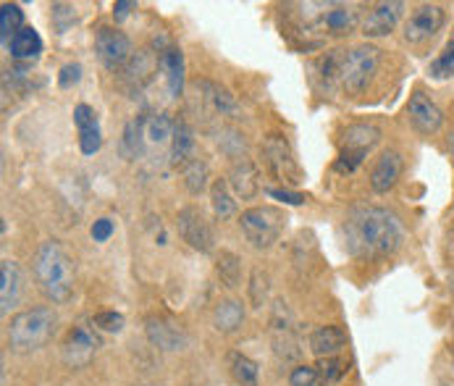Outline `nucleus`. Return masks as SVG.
Wrapping results in <instances>:
<instances>
[{
	"label": "nucleus",
	"instance_id": "nucleus-32",
	"mask_svg": "<svg viewBox=\"0 0 454 386\" xmlns=\"http://www.w3.org/2000/svg\"><path fill=\"white\" fill-rule=\"evenodd\" d=\"M207 179H210V171H207V163L195 158L187 169H184V187L190 194H202L207 190Z\"/></svg>",
	"mask_w": 454,
	"mask_h": 386
},
{
	"label": "nucleus",
	"instance_id": "nucleus-33",
	"mask_svg": "<svg viewBox=\"0 0 454 386\" xmlns=\"http://www.w3.org/2000/svg\"><path fill=\"white\" fill-rule=\"evenodd\" d=\"M19 29H24V13L16 3H5L3 11H0V32H3V40L8 43Z\"/></svg>",
	"mask_w": 454,
	"mask_h": 386
},
{
	"label": "nucleus",
	"instance_id": "nucleus-8",
	"mask_svg": "<svg viewBox=\"0 0 454 386\" xmlns=\"http://www.w3.org/2000/svg\"><path fill=\"white\" fill-rule=\"evenodd\" d=\"M444 24H447V11L436 3H423L407 16L402 35L410 45H423L431 37H436Z\"/></svg>",
	"mask_w": 454,
	"mask_h": 386
},
{
	"label": "nucleus",
	"instance_id": "nucleus-18",
	"mask_svg": "<svg viewBox=\"0 0 454 386\" xmlns=\"http://www.w3.org/2000/svg\"><path fill=\"white\" fill-rule=\"evenodd\" d=\"M74 124L79 129V147H82V153L84 155H95L100 150V145H103L98 114L87 103H79L74 108Z\"/></svg>",
	"mask_w": 454,
	"mask_h": 386
},
{
	"label": "nucleus",
	"instance_id": "nucleus-16",
	"mask_svg": "<svg viewBox=\"0 0 454 386\" xmlns=\"http://www.w3.org/2000/svg\"><path fill=\"white\" fill-rule=\"evenodd\" d=\"M402 171H404L402 153L399 150H384L376 158V166L371 171V190L379 194L391 193L396 187V182L402 179Z\"/></svg>",
	"mask_w": 454,
	"mask_h": 386
},
{
	"label": "nucleus",
	"instance_id": "nucleus-30",
	"mask_svg": "<svg viewBox=\"0 0 454 386\" xmlns=\"http://www.w3.org/2000/svg\"><path fill=\"white\" fill-rule=\"evenodd\" d=\"M229 368H231V376L234 382L242 386H258L260 368L255 360H250L247 355L242 352H231L229 355Z\"/></svg>",
	"mask_w": 454,
	"mask_h": 386
},
{
	"label": "nucleus",
	"instance_id": "nucleus-7",
	"mask_svg": "<svg viewBox=\"0 0 454 386\" xmlns=\"http://www.w3.org/2000/svg\"><path fill=\"white\" fill-rule=\"evenodd\" d=\"M379 142H381V129L373 124H352L344 131V147L336 158V171L352 174Z\"/></svg>",
	"mask_w": 454,
	"mask_h": 386
},
{
	"label": "nucleus",
	"instance_id": "nucleus-3",
	"mask_svg": "<svg viewBox=\"0 0 454 386\" xmlns=\"http://www.w3.org/2000/svg\"><path fill=\"white\" fill-rule=\"evenodd\" d=\"M59 331V313L53 308H27L8 323V347L19 355L43 350Z\"/></svg>",
	"mask_w": 454,
	"mask_h": 386
},
{
	"label": "nucleus",
	"instance_id": "nucleus-12",
	"mask_svg": "<svg viewBox=\"0 0 454 386\" xmlns=\"http://www.w3.org/2000/svg\"><path fill=\"white\" fill-rule=\"evenodd\" d=\"M95 53L108 71H119L131 61V40L116 27H100L95 32Z\"/></svg>",
	"mask_w": 454,
	"mask_h": 386
},
{
	"label": "nucleus",
	"instance_id": "nucleus-37",
	"mask_svg": "<svg viewBox=\"0 0 454 386\" xmlns=\"http://www.w3.org/2000/svg\"><path fill=\"white\" fill-rule=\"evenodd\" d=\"M92 326L100 331H108V334H119V331H124V316L116 311H103L92 319Z\"/></svg>",
	"mask_w": 454,
	"mask_h": 386
},
{
	"label": "nucleus",
	"instance_id": "nucleus-24",
	"mask_svg": "<svg viewBox=\"0 0 454 386\" xmlns=\"http://www.w3.org/2000/svg\"><path fill=\"white\" fill-rule=\"evenodd\" d=\"M176 122L168 114H153L145 116V142L147 147H171Z\"/></svg>",
	"mask_w": 454,
	"mask_h": 386
},
{
	"label": "nucleus",
	"instance_id": "nucleus-14",
	"mask_svg": "<svg viewBox=\"0 0 454 386\" xmlns=\"http://www.w3.org/2000/svg\"><path fill=\"white\" fill-rule=\"evenodd\" d=\"M404 8H407V5H404V3H399V0L373 5V8H371V13L365 16V21L360 24L363 35H365L368 40H379V37H387V35H391V32L396 29V24H399V19H402Z\"/></svg>",
	"mask_w": 454,
	"mask_h": 386
},
{
	"label": "nucleus",
	"instance_id": "nucleus-6",
	"mask_svg": "<svg viewBox=\"0 0 454 386\" xmlns=\"http://www.w3.org/2000/svg\"><path fill=\"white\" fill-rule=\"evenodd\" d=\"M239 226L255 250H268L278 242V237L286 226V216H284V210H278L273 205H258V208H247L239 216Z\"/></svg>",
	"mask_w": 454,
	"mask_h": 386
},
{
	"label": "nucleus",
	"instance_id": "nucleus-44",
	"mask_svg": "<svg viewBox=\"0 0 454 386\" xmlns=\"http://www.w3.org/2000/svg\"><path fill=\"white\" fill-rule=\"evenodd\" d=\"M452 256H454V234H452Z\"/></svg>",
	"mask_w": 454,
	"mask_h": 386
},
{
	"label": "nucleus",
	"instance_id": "nucleus-4",
	"mask_svg": "<svg viewBox=\"0 0 454 386\" xmlns=\"http://www.w3.org/2000/svg\"><path fill=\"white\" fill-rule=\"evenodd\" d=\"M297 8L305 29L325 37H347L360 24V13L352 3H300Z\"/></svg>",
	"mask_w": 454,
	"mask_h": 386
},
{
	"label": "nucleus",
	"instance_id": "nucleus-15",
	"mask_svg": "<svg viewBox=\"0 0 454 386\" xmlns=\"http://www.w3.org/2000/svg\"><path fill=\"white\" fill-rule=\"evenodd\" d=\"M407 114H410V124L418 129L420 134H436L439 129L444 127V111L436 106L434 98H428L420 90L412 92Z\"/></svg>",
	"mask_w": 454,
	"mask_h": 386
},
{
	"label": "nucleus",
	"instance_id": "nucleus-28",
	"mask_svg": "<svg viewBox=\"0 0 454 386\" xmlns=\"http://www.w3.org/2000/svg\"><path fill=\"white\" fill-rule=\"evenodd\" d=\"M215 273L223 287H229V289L239 287L242 284V257L231 250H221L215 256Z\"/></svg>",
	"mask_w": 454,
	"mask_h": 386
},
{
	"label": "nucleus",
	"instance_id": "nucleus-38",
	"mask_svg": "<svg viewBox=\"0 0 454 386\" xmlns=\"http://www.w3.org/2000/svg\"><path fill=\"white\" fill-rule=\"evenodd\" d=\"M318 384V371L316 366H297L289 374V386H316Z\"/></svg>",
	"mask_w": 454,
	"mask_h": 386
},
{
	"label": "nucleus",
	"instance_id": "nucleus-21",
	"mask_svg": "<svg viewBox=\"0 0 454 386\" xmlns=\"http://www.w3.org/2000/svg\"><path fill=\"white\" fill-rule=\"evenodd\" d=\"M229 187L234 190V197H242V200H253L260 193V171L258 166L250 161V158H239L231 171H229Z\"/></svg>",
	"mask_w": 454,
	"mask_h": 386
},
{
	"label": "nucleus",
	"instance_id": "nucleus-31",
	"mask_svg": "<svg viewBox=\"0 0 454 386\" xmlns=\"http://www.w3.org/2000/svg\"><path fill=\"white\" fill-rule=\"evenodd\" d=\"M155 66H160V64L153 59V53H150V51H139L137 56H131L129 66H127V79H129V82H137V87H142L145 82H150V76H153Z\"/></svg>",
	"mask_w": 454,
	"mask_h": 386
},
{
	"label": "nucleus",
	"instance_id": "nucleus-36",
	"mask_svg": "<svg viewBox=\"0 0 454 386\" xmlns=\"http://www.w3.org/2000/svg\"><path fill=\"white\" fill-rule=\"evenodd\" d=\"M316 371H318V382L324 386L336 384L347 374V363L339 360V358H321L318 366H316Z\"/></svg>",
	"mask_w": 454,
	"mask_h": 386
},
{
	"label": "nucleus",
	"instance_id": "nucleus-19",
	"mask_svg": "<svg viewBox=\"0 0 454 386\" xmlns=\"http://www.w3.org/2000/svg\"><path fill=\"white\" fill-rule=\"evenodd\" d=\"M195 131L192 127L184 122V119H176V127H174V137H171V147H168V163L174 169H187L192 161H195Z\"/></svg>",
	"mask_w": 454,
	"mask_h": 386
},
{
	"label": "nucleus",
	"instance_id": "nucleus-2",
	"mask_svg": "<svg viewBox=\"0 0 454 386\" xmlns=\"http://www.w3.org/2000/svg\"><path fill=\"white\" fill-rule=\"evenodd\" d=\"M32 271H35V281H37L40 292L51 303L66 305L74 297L76 268H74L71 256L56 240H48L37 248V253L32 257Z\"/></svg>",
	"mask_w": 454,
	"mask_h": 386
},
{
	"label": "nucleus",
	"instance_id": "nucleus-13",
	"mask_svg": "<svg viewBox=\"0 0 454 386\" xmlns=\"http://www.w3.org/2000/svg\"><path fill=\"white\" fill-rule=\"evenodd\" d=\"M145 334H147L150 344L155 350H160V352H179L190 342L187 331L176 321L166 319V316H150L145 321Z\"/></svg>",
	"mask_w": 454,
	"mask_h": 386
},
{
	"label": "nucleus",
	"instance_id": "nucleus-25",
	"mask_svg": "<svg viewBox=\"0 0 454 386\" xmlns=\"http://www.w3.org/2000/svg\"><path fill=\"white\" fill-rule=\"evenodd\" d=\"M245 323V305L239 300H223L213 311V326L221 334H234Z\"/></svg>",
	"mask_w": 454,
	"mask_h": 386
},
{
	"label": "nucleus",
	"instance_id": "nucleus-26",
	"mask_svg": "<svg viewBox=\"0 0 454 386\" xmlns=\"http://www.w3.org/2000/svg\"><path fill=\"white\" fill-rule=\"evenodd\" d=\"M119 150L127 161H137L142 158V153L147 150V142H145V116H137L131 119L129 124L121 131V139H119Z\"/></svg>",
	"mask_w": 454,
	"mask_h": 386
},
{
	"label": "nucleus",
	"instance_id": "nucleus-41",
	"mask_svg": "<svg viewBox=\"0 0 454 386\" xmlns=\"http://www.w3.org/2000/svg\"><path fill=\"white\" fill-rule=\"evenodd\" d=\"M265 193H268V197L281 200V202H286V205H302V202H305V194L292 193V190H281V187H268Z\"/></svg>",
	"mask_w": 454,
	"mask_h": 386
},
{
	"label": "nucleus",
	"instance_id": "nucleus-1",
	"mask_svg": "<svg viewBox=\"0 0 454 386\" xmlns=\"http://www.w3.org/2000/svg\"><path fill=\"white\" fill-rule=\"evenodd\" d=\"M347 250L355 257H389L404 242V226L396 213L381 205H357L344 221Z\"/></svg>",
	"mask_w": 454,
	"mask_h": 386
},
{
	"label": "nucleus",
	"instance_id": "nucleus-27",
	"mask_svg": "<svg viewBox=\"0 0 454 386\" xmlns=\"http://www.w3.org/2000/svg\"><path fill=\"white\" fill-rule=\"evenodd\" d=\"M210 205L218 221H226L237 213V197L231 194V187L226 179H215L210 185Z\"/></svg>",
	"mask_w": 454,
	"mask_h": 386
},
{
	"label": "nucleus",
	"instance_id": "nucleus-10",
	"mask_svg": "<svg viewBox=\"0 0 454 386\" xmlns=\"http://www.w3.org/2000/svg\"><path fill=\"white\" fill-rule=\"evenodd\" d=\"M262 163L281 182H300V166L284 134H268L262 142Z\"/></svg>",
	"mask_w": 454,
	"mask_h": 386
},
{
	"label": "nucleus",
	"instance_id": "nucleus-11",
	"mask_svg": "<svg viewBox=\"0 0 454 386\" xmlns=\"http://www.w3.org/2000/svg\"><path fill=\"white\" fill-rule=\"evenodd\" d=\"M176 226L182 240L197 250V253H213L215 250V234L210 221L205 218V213L195 205H184L176 216Z\"/></svg>",
	"mask_w": 454,
	"mask_h": 386
},
{
	"label": "nucleus",
	"instance_id": "nucleus-23",
	"mask_svg": "<svg viewBox=\"0 0 454 386\" xmlns=\"http://www.w3.org/2000/svg\"><path fill=\"white\" fill-rule=\"evenodd\" d=\"M8 51H11V56H13L16 61H35V59H40V53H43V40H40L37 29L24 27V29H19V32L8 40Z\"/></svg>",
	"mask_w": 454,
	"mask_h": 386
},
{
	"label": "nucleus",
	"instance_id": "nucleus-34",
	"mask_svg": "<svg viewBox=\"0 0 454 386\" xmlns=\"http://www.w3.org/2000/svg\"><path fill=\"white\" fill-rule=\"evenodd\" d=\"M247 292H250L253 308H262V305H265L268 292H270V276H268L262 268H255V271L250 273V287H247Z\"/></svg>",
	"mask_w": 454,
	"mask_h": 386
},
{
	"label": "nucleus",
	"instance_id": "nucleus-20",
	"mask_svg": "<svg viewBox=\"0 0 454 386\" xmlns=\"http://www.w3.org/2000/svg\"><path fill=\"white\" fill-rule=\"evenodd\" d=\"M158 64L166 76V87L171 98H182L184 92V53L176 45H166L163 51H158Z\"/></svg>",
	"mask_w": 454,
	"mask_h": 386
},
{
	"label": "nucleus",
	"instance_id": "nucleus-17",
	"mask_svg": "<svg viewBox=\"0 0 454 386\" xmlns=\"http://www.w3.org/2000/svg\"><path fill=\"white\" fill-rule=\"evenodd\" d=\"M24 295V273L16 260L0 263V313L8 316Z\"/></svg>",
	"mask_w": 454,
	"mask_h": 386
},
{
	"label": "nucleus",
	"instance_id": "nucleus-22",
	"mask_svg": "<svg viewBox=\"0 0 454 386\" xmlns=\"http://www.w3.org/2000/svg\"><path fill=\"white\" fill-rule=\"evenodd\" d=\"M347 344V334L341 326H318L310 334V352L321 360V358H336Z\"/></svg>",
	"mask_w": 454,
	"mask_h": 386
},
{
	"label": "nucleus",
	"instance_id": "nucleus-39",
	"mask_svg": "<svg viewBox=\"0 0 454 386\" xmlns=\"http://www.w3.org/2000/svg\"><path fill=\"white\" fill-rule=\"evenodd\" d=\"M82 82V66L79 64H66L61 68V74H59V84L68 90V87H74V84H79Z\"/></svg>",
	"mask_w": 454,
	"mask_h": 386
},
{
	"label": "nucleus",
	"instance_id": "nucleus-5",
	"mask_svg": "<svg viewBox=\"0 0 454 386\" xmlns=\"http://www.w3.org/2000/svg\"><path fill=\"white\" fill-rule=\"evenodd\" d=\"M379 66H381V51L376 45H371V43L355 45L341 59V66H339V84L349 95H360L373 82Z\"/></svg>",
	"mask_w": 454,
	"mask_h": 386
},
{
	"label": "nucleus",
	"instance_id": "nucleus-43",
	"mask_svg": "<svg viewBox=\"0 0 454 386\" xmlns=\"http://www.w3.org/2000/svg\"><path fill=\"white\" fill-rule=\"evenodd\" d=\"M450 147H452V153H454V137H452V142H450Z\"/></svg>",
	"mask_w": 454,
	"mask_h": 386
},
{
	"label": "nucleus",
	"instance_id": "nucleus-42",
	"mask_svg": "<svg viewBox=\"0 0 454 386\" xmlns=\"http://www.w3.org/2000/svg\"><path fill=\"white\" fill-rule=\"evenodd\" d=\"M131 8H137V3H131V0H119V3L114 5V19H116V21H124V19L129 16Z\"/></svg>",
	"mask_w": 454,
	"mask_h": 386
},
{
	"label": "nucleus",
	"instance_id": "nucleus-29",
	"mask_svg": "<svg viewBox=\"0 0 454 386\" xmlns=\"http://www.w3.org/2000/svg\"><path fill=\"white\" fill-rule=\"evenodd\" d=\"M202 87H205V92H207L205 98L210 100V106H213L215 114L229 116V119H237L239 116V103L234 100V95L229 90H223V87H218L213 82H202Z\"/></svg>",
	"mask_w": 454,
	"mask_h": 386
},
{
	"label": "nucleus",
	"instance_id": "nucleus-9",
	"mask_svg": "<svg viewBox=\"0 0 454 386\" xmlns=\"http://www.w3.org/2000/svg\"><path fill=\"white\" fill-rule=\"evenodd\" d=\"M98 350H100V336L95 334V328L87 323H76L66 334L61 358L68 368H87L95 360Z\"/></svg>",
	"mask_w": 454,
	"mask_h": 386
},
{
	"label": "nucleus",
	"instance_id": "nucleus-40",
	"mask_svg": "<svg viewBox=\"0 0 454 386\" xmlns=\"http://www.w3.org/2000/svg\"><path fill=\"white\" fill-rule=\"evenodd\" d=\"M114 221L111 218H98L95 224H92V240L95 242H108L111 240V234H114Z\"/></svg>",
	"mask_w": 454,
	"mask_h": 386
},
{
	"label": "nucleus",
	"instance_id": "nucleus-35",
	"mask_svg": "<svg viewBox=\"0 0 454 386\" xmlns=\"http://www.w3.org/2000/svg\"><path fill=\"white\" fill-rule=\"evenodd\" d=\"M428 74L434 76V79H452L454 76V40H450L447 45H444V51L431 61L428 66Z\"/></svg>",
	"mask_w": 454,
	"mask_h": 386
}]
</instances>
